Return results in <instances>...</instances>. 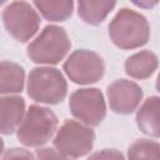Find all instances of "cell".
I'll use <instances>...</instances> for the list:
<instances>
[{"label": "cell", "mask_w": 160, "mask_h": 160, "mask_svg": "<svg viewBox=\"0 0 160 160\" xmlns=\"http://www.w3.org/2000/svg\"><path fill=\"white\" fill-rule=\"evenodd\" d=\"M156 89H158V91L160 92V74L158 75V79H156Z\"/></svg>", "instance_id": "ffe728a7"}, {"label": "cell", "mask_w": 160, "mask_h": 160, "mask_svg": "<svg viewBox=\"0 0 160 160\" xmlns=\"http://www.w3.org/2000/svg\"><path fill=\"white\" fill-rule=\"evenodd\" d=\"M5 29L16 41L25 42L38 31L40 18L38 11L25 1H14L2 11Z\"/></svg>", "instance_id": "8992f818"}, {"label": "cell", "mask_w": 160, "mask_h": 160, "mask_svg": "<svg viewBox=\"0 0 160 160\" xmlns=\"http://www.w3.org/2000/svg\"><path fill=\"white\" fill-rule=\"evenodd\" d=\"M25 101L21 96L8 95L0 99V131L4 135L12 134L20 126L25 116Z\"/></svg>", "instance_id": "30bf717a"}, {"label": "cell", "mask_w": 160, "mask_h": 160, "mask_svg": "<svg viewBox=\"0 0 160 160\" xmlns=\"http://www.w3.org/2000/svg\"><path fill=\"white\" fill-rule=\"evenodd\" d=\"M95 134L91 126L76 120H66L58 129L52 144L65 156L76 159L86 155L92 149Z\"/></svg>", "instance_id": "5b68a950"}, {"label": "cell", "mask_w": 160, "mask_h": 160, "mask_svg": "<svg viewBox=\"0 0 160 160\" xmlns=\"http://www.w3.org/2000/svg\"><path fill=\"white\" fill-rule=\"evenodd\" d=\"M70 46V39L62 28L48 25L29 44L28 56L36 64L54 65L65 58Z\"/></svg>", "instance_id": "3957f363"}, {"label": "cell", "mask_w": 160, "mask_h": 160, "mask_svg": "<svg viewBox=\"0 0 160 160\" xmlns=\"http://www.w3.org/2000/svg\"><path fill=\"white\" fill-rule=\"evenodd\" d=\"M108 101L110 109L121 115H128L134 112L141 99H142V90L141 88L131 81V80H115L108 86Z\"/></svg>", "instance_id": "9c48e42d"}, {"label": "cell", "mask_w": 160, "mask_h": 160, "mask_svg": "<svg viewBox=\"0 0 160 160\" xmlns=\"http://www.w3.org/2000/svg\"><path fill=\"white\" fill-rule=\"evenodd\" d=\"M138 128L146 135L160 138V98L146 99L136 112Z\"/></svg>", "instance_id": "8fae6325"}, {"label": "cell", "mask_w": 160, "mask_h": 160, "mask_svg": "<svg viewBox=\"0 0 160 160\" xmlns=\"http://www.w3.org/2000/svg\"><path fill=\"white\" fill-rule=\"evenodd\" d=\"M24 69L12 61H1L0 64V92L2 95L18 94L24 88Z\"/></svg>", "instance_id": "4fadbf2b"}, {"label": "cell", "mask_w": 160, "mask_h": 160, "mask_svg": "<svg viewBox=\"0 0 160 160\" xmlns=\"http://www.w3.org/2000/svg\"><path fill=\"white\" fill-rule=\"evenodd\" d=\"M68 78L80 85H88L100 80L105 72V64L100 55L90 50H76L64 62Z\"/></svg>", "instance_id": "ba28073f"}, {"label": "cell", "mask_w": 160, "mask_h": 160, "mask_svg": "<svg viewBox=\"0 0 160 160\" xmlns=\"http://www.w3.org/2000/svg\"><path fill=\"white\" fill-rule=\"evenodd\" d=\"M88 160H125L122 154L115 149H104L90 155Z\"/></svg>", "instance_id": "d6986e66"}, {"label": "cell", "mask_w": 160, "mask_h": 160, "mask_svg": "<svg viewBox=\"0 0 160 160\" xmlns=\"http://www.w3.org/2000/svg\"><path fill=\"white\" fill-rule=\"evenodd\" d=\"M114 0H81L78 2L79 16L90 25H98L114 9Z\"/></svg>", "instance_id": "5bb4252c"}, {"label": "cell", "mask_w": 160, "mask_h": 160, "mask_svg": "<svg viewBox=\"0 0 160 160\" xmlns=\"http://www.w3.org/2000/svg\"><path fill=\"white\" fill-rule=\"evenodd\" d=\"M36 160H74L52 148H41L36 151Z\"/></svg>", "instance_id": "ac0fdd59"}, {"label": "cell", "mask_w": 160, "mask_h": 160, "mask_svg": "<svg viewBox=\"0 0 160 160\" xmlns=\"http://www.w3.org/2000/svg\"><path fill=\"white\" fill-rule=\"evenodd\" d=\"M1 160H36V159L29 150L20 149V148H12V149L6 150L2 154Z\"/></svg>", "instance_id": "e0dca14e"}, {"label": "cell", "mask_w": 160, "mask_h": 160, "mask_svg": "<svg viewBox=\"0 0 160 160\" xmlns=\"http://www.w3.org/2000/svg\"><path fill=\"white\" fill-rule=\"evenodd\" d=\"M69 108L75 119L88 126L99 125L106 115V105L100 90L85 88L74 91L69 100Z\"/></svg>", "instance_id": "52a82bcc"}, {"label": "cell", "mask_w": 160, "mask_h": 160, "mask_svg": "<svg viewBox=\"0 0 160 160\" xmlns=\"http://www.w3.org/2000/svg\"><path fill=\"white\" fill-rule=\"evenodd\" d=\"M34 5L49 21H65L71 16L74 10V2L71 0L34 1Z\"/></svg>", "instance_id": "9a60e30c"}, {"label": "cell", "mask_w": 160, "mask_h": 160, "mask_svg": "<svg viewBox=\"0 0 160 160\" xmlns=\"http://www.w3.org/2000/svg\"><path fill=\"white\" fill-rule=\"evenodd\" d=\"M68 85L60 70L51 66H39L30 71L28 79L29 96L42 104H59L66 96Z\"/></svg>", "instance_id": "277c9868"}, {"label": "cell", "mask_w": 160, "mask_h": 160, "mask_svg": "<svg viewBox=\"0 0 160 160\" xmlns=\"http://www.w3.org/2000/svg\"><path fill=\"white\" fill-rule=\"evenodd\" d=\"M159 60L158 56L150 50L139 51L125 61V72L134 79H148L158 69Z\"/></svg>", "instance_id": "7c38bea8"}, {"label": "cell", "mask_w": 160, "mask_h": 160, "mask_svg": "<svg viewBox=\"0 0 160 160\" xmlns=\"http://www.w3.org/2000/svg\"><path fill=\"white\" fill-rule=\"evenodd\" d=\"M109 35L112 42L124 50L145 45L150 38V26L144 15L122 8L109 25Z\"/></svg>", "instance_id": "6da1fadb"}, {"label": "cell", "mask_w": 160, "mask_h": 160, "mask_svg": "<svg viewBox=\"0 0 160 160\" xmlns=\"http://www.w3.org/2000/svg\"><path fill=\"white\" fill-rule=\"evenodd\" d=\"M56 128L58 119L50 109L31 105L18 128V139L25 146L38 148L56 134Z\"/></svg>", "instance_id": "7a4b0ae2"}, {"label": "cell", "mask_w": 160, "mask_h": 160, "mask_svg": "<svg viewBox=\"0 0 160 160\" xmlns=\"http://www.w3.org/2000/svg\"><path fill=\"white\" fill-rule=\"evenodd\" d=\"M128 160H160V144L150 139H138L129 146Z\"/></svg>", "instance_id": "2e32d148"}]
</instances>
